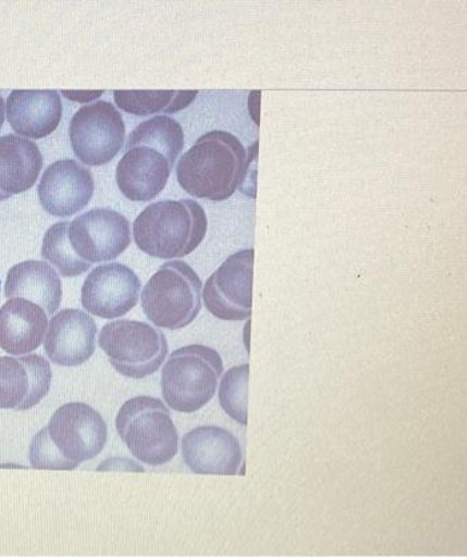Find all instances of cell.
<instances>
[{"label":"cell","instance_id":"1","mask_svg":"<svg viewBox=\"0 0 467 557\" xmlns=\"http://www.w3.org/2000/svg\"><path fill=\"white\" fill-rule=\"evenodd\" d=\"M185 147V134L169 116H153L130 134L126 153L116 168V183L128 200L149 201L168 185Z\"/></svg>","mask_w":467,"mask_h":557},{"label":"cell","instance_id":"2","mask_svg":"<svg viewBox=\"0 0 467 557\" xmlns=\"http://www.w3.org/2000/svg\"><path fill=\"white\" fill-rule=\"evenodd\" d=\"M108 436V424L93 407L69 403L33 438L29 463L38 470L73 471L102 453Z\"/></svg>","mask_w":467,"mask_h":557},{"label":"cell","instance_id":"3","mask_svg":"<svg viewBox=\"0 0 467 557\" xmlns=\"http://www.w3.org/2000/svg\"><path fill=\"white\" fill-rule=\"evenodd\" d=\"M251 158L235 135L207 133L183 153L176 165L180 186L194 198L223 201L244 186Z\"/></svg>","mask_w":467,"mask_h":557},{"label":"cell","instance_id":"4","mask_svg":"<svg viewBox=\"0 0 467 557\" xmlns=\"http://www.w3.org/2000/svg\"><path fill=\"white\" fill-rule=\"evenodd\" d=\"M204 207L193 199L161 200L135 219L133 233L140 251L158 259L185 258L207 234Z\"/></svg>","mask_w":467,"mask_h":557},{"label":"cell","instance_id":"5","mask_svg":"<svg viewBox=\"0 0 467 557\" xmlns=\"http://www.w3.org/2000/svg\"><path fill=\"white\" fill-rule=\"evenodd\" d=\"M116 431L134 458L147 466H163L179 454V431L169 408L151 396L124 403L116 414Z\"/></svg>","mask_w":467,"mask_h":557},{"label":"cell","instance_id":"6","mask_svg":"<svg viewBox=\"0 0 467 557\" xmlns=\"http://www.w3.org/2000/svg\"><path fill=\"white\" fill-rule=\"evenodd\" d=\"M222 375L223 360L216 349L202 345L176 349L163 366V399L176 412H197L214 398Z\"/></svg>","mask_w":467,"mask_h":557},{"label":"cell","instance_id":"7","mask_svg":"<svg viewBox=\"0 0 467 557\" xmlns=\"http://www.w3.org/2000/svg\"><path fill=\"white\" fill-rule=\"evenodd\" d=\"M202 289V282L191 265L171 260L142 289V308L157 327L179 331L199 315Z\"/></svg>","mask_w":467,"mask_h":557},{"label":"cell","instance_id":"8","mask_svg":"<svg viewBox=\"0 0 467 557\" xmlns=\"http://www.w3.org/2000/svg\"><path fill=\"white\" fill-rule=\"evenodd\" d=\"M98 343L112 369L132 379L156 373L169 354L163 332L137 320L122 319L106 324L99 332Z\"/></svg>","mask_w":467,"mask_h":557},{"label":"cell","instance_id":"9","mask_svg":"<svg viewBox=\"0 0 467 557\" xmlns=\"http://www.w3.org/2000/svg\"><path fill=\"white\" fill-rule=\"evenodd\" d=\"M126 140L121 112L110 102L82 107L70 123V141L76 158L87 165L111 162Z\"/></svg>","mask_w":467,"mask_h":557},{"label":"cell","instance_id":"10","mask_svg":"<svg viewBox=\"0 0 467 557\" xmlns=\"http://www.w3.org/2000/svg\"><path fill=\"white\" fill-rule=\"evenodd\" d=\"M254 250H242L224 263L205 284L207 311L224 322H242L251 317Z\"/></svg>","mask_w":467,"mask_h":557},{"label":"cell","instance_id":"11","mask_svg":"<svg viewBox=\"0 0 467 557\" xmlns=\"http://www.w3.org/2000/svg\"><path fill=\"white\" fill-rule=\"evenodd\" d=\"M69 240L76 257L93 265L121 257L132 243V234L122 213L94 209L70 222Z\"/></svg>","mask_w":467,"mask_h":557},{"label":"cell","instance_id":"12","mask_svg":"<svg viewBox=\"0 0 467 557\" xmlns=\"http://www.w3.org/2000/svg\"><path fill=\"white\" fill-rule=\"evenodd\" d=\"M140 289V278L127 265L102 264L86 277L81 301L94 317L115 319L126 315L137 306Z\"/></svg>","mask_w":467,"mask_h":557},{"label":"cell","instance_id":"13","mask_svg":"<svg viewBox=\"0 0 467 557\" xmlns=\"http://www.w3.org/2000/svg\"><path fill=\"white\" fill-rule=\"evenodd\" d=\"M51 381V366L40 355L0 358V410H32L49 394Z\"/></svg>","mask_w":467,"mask_h":557},{"label":"cell","instance_id":"14","mask_svg":"<svg viewBox=\"0 0 467 557\" xmlns=\"http://www.w3.org/2000/svg\"><path fill=\"white\" fill-rule=\"evenodd\" d=\"M96 183L91 171L75 160L52 163L41 176L38 195L41 207L52 216L67 218L90 203Z\"/></svg>","mask_w":467,"mask_h":557},{"label":"cell","instance_id":"15","mask_svg":"<svg viewBox=\"0 0 467 557\" xmlns=\"http://www.w3.org/2000/svg\"><path fill=\"white\" fill-rule=\"evenodd\" d=\"M183 460L199 475H236L242 465L238 438L221 426H198L182 438Z\"/></svg>","mask_w":467,"mask_h":557},{"label":"cell","instance_id":"16","mask_svg":"<svg viewBox=\"0 0 467 557\" xmlns=\"http://www.w3.org/2000/svg\"><path fill=\"white\" fill-rule=\"evenodd\" d=\"M96 320L81 310H62L50 320L45 351L52 363L78 367L96 354Z\"/></svg>","mask_w":467,"mask_h":557},{"label":"cell","instance_id":"17","mask_svg":"<svg viewBox=\"0 0 467 557\" xmlns=\"http://www.w3.org/2000/svg\"><path fill=\"white\" fill-rule=\"evenodd\" d=\"M8 121L17 135L41 139L62 121V100L56 90H15L8 99Z\"/></svg>","mask_w":467,"mask_h":557},{"label":"cell","instance_id":"18","mask_svg":"<svg viewBox=\"0 0 467 557\" xmlns=\"http://www.w3.org/2000/svg\"><path fill=\"white\" fill-rule=\"evenodd\" d=\"M38 305L26 299H10L0 308V348L13 357H23L45 341L49 318Z\"/></svg>","mask_w":467,"mask_h":557},{"label":"cell","instance_id":"19","mask_svg":"<svg viewBox=\"0 0 467 557\" xmlns=\"http://www.w3.org/2000/svg\"><path fill=\"white\" fill-rule=\"evenodd\" d=\"M41 168L44 157L34 141L17 135L0 136V201L28 191Z\"/></svg>","mask_w":467,"mask_h":557},{"label":"cell","instance_id":"20","mask_svg":"<svg viewBox=\"0 0 467 557\" xmlns=\"http://www.w3.org/2000/svg\"><path fill=\"white\" fill-rule=\"evenodd\" d=\"M5 298L26 299L40 306L47 315H54L61 307L63 289L61 277L49 263L28 260L9 271Z\"/></svg>","mask_w":467,"mask_h":557},{"label":"cell","instance_id":"21","mask_svg":"<svg viewBox=\"0 0 467 557\" xmlns=\"http://www.w3.org/2000/svg\"><path fill=\"white\" fill-rule=\"evenodd\" d=\"M198 91H115V103L127 114H175L191 106Z\"/></svg>","mask_w":467,"mask_h":557},{"label":"cell","instance_id":"22","mask_svg":"<svg viewBox=\"0 0 467 557\" xmlns=\"http://www.w3.org/2000/svg\"><path fill=\"white\" fill-rule=\"evenodd\" d=\"M69 224L70 222H59L47 230L41 243V257L54 265L62 276L75 277L85 274L91 269V264L76 257L69 240Z\"/></svg>","mask_w":467,"mask_h":557},{"label":"cell","instance_id":"23","mask_svg":"<svg viewBox=\"0 0 467 557\" xmlns=\"http://www.w3.org/2000/svg\"><path fill=\"white\" fill-rule=\"evenodd\" d=\"M248 375H250V366L234 367L224 373L220 387V403L223 411L242 425H247Z\"/></svg>","mask_w":467,"mask_h":557},{"label":"cell","instance_id":"24","mask_svg":"<svg viewBox=\"0 0 467 557\" xmlns=\"http://www.w3.org/2000/svg\"><path fill=\"white\" fill-rule=\"evenodd\" d=\"M5 120V104L2 97H0V128H2Z\"/></svg>","mask_w":467,"mask_h":557},{"label":"cell","instance_id":"25","mask_svg":"<svg viewBox=\"0 0 467 557\" xmlns=\"http://www.w3.org/2000/svg\"><path fill=\"white\" fill-rule=\"evenodd\" d=\"M0 286H2V282H0Z\"/></svg>","mask_w":467,"mask_h":557}]
</instances>
